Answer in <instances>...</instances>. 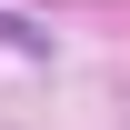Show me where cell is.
<instances>
[{
	"label": "cell",
	"instance_id": "obj_1",
	"mask_svg": "<svg viewBox=\"0 0 130 130\" xmlns=\"http://www.w3.org/2000/svg\"><path fill=\"white\" fill-rule=\"evenodd\" d=\"M0 40H20V50H30V40H40V30H20V20H10V10H0Z\"/></svg>",
	"mask_w": 130,
	"mask_h": 130
}]
</instances>
